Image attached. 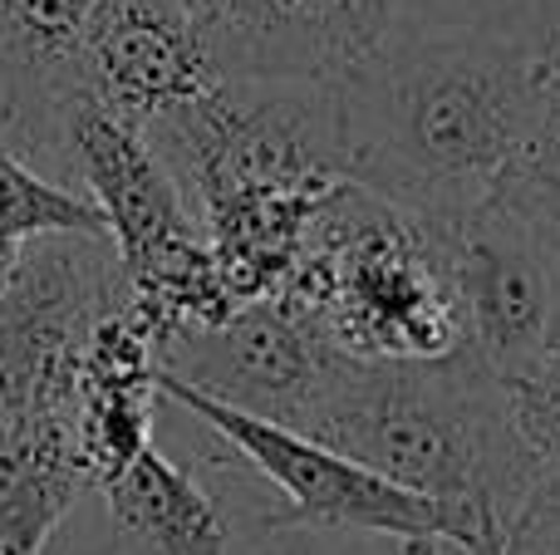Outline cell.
<instances>
[{"mask_svg":"<svg viewBox=\"0 0 560 555\" xmlns=\"http://www.w3.org/2000/svg\"><path fill=\"white\" fill-rule=\"evenodd\" d=\"M300 433L349 452L398 487L472 511L502 541L541 472L506 413V389L472 350L447 359H339Z\"/></svg>","mask_w":560,"mask_h":555,"instance_id":"7a4b0ae2","label":"cell"},{"mask_svg":"<svg viewBox=\"0 0 560 555\" xmlns=\"http://www.w3.org/2000/svg\"><path fill=\"white\" fill-rule=\"evenodd\" d=\"M114 527L143 555H232V531L207 487L148 442L124 472L98 482Z\"/></svg>","mask_w":560,"mask_h":555,"instance_id":"7c38bea8","label":"cell"},{"mask_svg":"<svg viewBox=\"0 0 560 555\" xmlns=\"http://www.w3.org/2000/svg\"><path fill=\"white\" fill-rule=\"evenodd\" d=\"M158 393L187 409L192 418H202L226 448L242 452L280 492V507L266 517V531H364V536L398 541L404 555H497V531L477 521L472 511L398 487L384 472L364 468L349 452L329 448L290 423L232 409L167 369H158Z\"/></svg>","mask_w":560,"mask_h":555,"instance_id":"5b68a950","label":"cell"},{"mask_svg":"<svg viewBox=\"0 0 560 555\" xmlns=\"http://www.w3.org/2000/svg\"><path fill=\"white\" fill-rule=\"evenodd\" d=\"M84 487H94L74 423H45L0 448V555H39Z\"/></svg>","mask_w":560,"mask_h":555,"instance_id":"4fadbf2b","label":"cell"},{"mask_svg":"<svg viewBox=\"0 0 560 555\" xmlns=\"http://www.w3.org/2000/svg\"><path fill=\"white\" fill-rule=\"evenodd\" d=\"M143 133L183 182L197 222L256 197L319 202L349 177L339 88L315 79H222Z\"/></svg>","mask_w":560,"mask_h":555,"instance_id":"277c9868","label":"cell"},{"mask_svg":"<svg viewBox=\"0 0 560 555\" xmlns=\"http://www.w3.org/2000/svg\"><path fill=\"white\" fill-rule=\"evenodd\" d=\"M128 300L108 236H39L0 285V448L69 423L74 369L98 315Z\"/></svg>","mask_w":560,"mask_h":555,"instance_id":"8992f818","label":"cell"},{"mask_svg":"<svg viewBox=\"0 0 560 555\" xmlns=\"http://www.w3.org/2000/svg\"><path fill=\"white\" fill-rule=\"evenodd\" d=\"M55 128L65 138L79 182H84V197L104 212L124 275L207 236L183 182L138 123L108 114L89 94H65L55 104Z\"/></svg>","mask_w":560,"mask_h":555,"instance_id":"9c48e42d","label":"cell"},{"mask_svg":"<svg viewBox=\"0 0 560 555\" xmlns=\"http://www.w3.org/2000/svg\"><path fill=\"white\" fill-rule=\"evenodd\" d=\"M94 0H0V64L20 79L15 88H39L49 108L74 94V59ZM10 88L5 98H15Z\"/></svg>","mask_w":560,"mask_h":555,"instance_id":"9a60e30c","label":"cell"},{"mask_svg":"<svg viewBox=\"0 0 560 555\" xmlns=\"http://www.w3.org/2000/svg\"><path fill=\"white\" fill-rule=\"evenodd\" d=\"M506 413H512L516 433L541 462H560V344L551 354L532 364L526 374L502 383Z\"/></svg>","mask_w":560,"mask_h":555,"instance_id":"e0dca14e","label":"cell"},{"mask_svg":"<svg viewBox=\"0 0 560 555\" xmlns=\"http://www.w3.org/2000/svg\"><path fill=\"white\" fill-rule=\"evenodd\" d=\"M222 84L187 0H94L74 59V94L148 128Z\"/></svg>","mask_w":560,"mask_h":555,"instance_id":"30bf717a","label":"cell"},{"mask_svg":"<svg viewBox=\"0 0 560 555\" xmlns=\"http://www.w3.org/2000/svg\"><path fill=\"white\" fill-rule=\"evenodd\" d=\"M345 354L280 295L246 300L222 324L167 344L163 369L212 399L300 428Z\"/></svg>","mask_w":560,"mask_h":555,"instance_id":"ba28073f","label":"cell"},{"mask_svg":"<svg viewBox=\"0 0 560 555\" xmlns=\"http://www.w3.org/2000/svg\"><path fill=\"white\" fill-rule=\"evenodd\" d=\"M335 88L349 182L438 226L522 177L551 108L556 55L502 29L394 15Z\"/></svg>","mask_w":560,"mask_h":555,"instance_id":"6da1fadb","label":"cell"},{"mask_svg":"<svg viewBox=\"0 0 560 555\" xmlns=\"http://www.w3.org/2000/svg\"><path fill=\"white\" fill-rule=\"evenodd\" d=\"M20 104L0 98V285H5L10 265L20 261L30 241L59 232L79 236H108L104 212L89 197L69 192V187L39 177L35 167L20 163V153L10 147V123H15Z\"/></svg>","mask_w":560,"mask_h":555,"instance_id":"5bb4252c","label":"cell"},{"mask_svg":"<svg viewBox=\"0 0 560 555\" xmlns=\"http://www.w3.org/2000/svg\"><path fill=\"white\" fill-rule=\"evenodd\" d=\"M398 15L502 29V35H522L560 59V0H398Z\"/></svg>","mask_w":560,"mask_h":555,"instance_id":"2e32d148","label":"cell"},{"mask_svg":"<svg viewBox=\"0 0 560 555\" xmlns=\"http://www.w3.org/2000/svg\"><path fill=\"white\" fill-rule=\"evenodd\" d=\"M280 300L349 359H447L467 350L438 236L349 177L315 206Z\"/></svg>","mask_w":560,"mask_h":555,"instance_id":"3957f363","label":"cell"},{"mask_svg":"<svg viewBox=\"0 0 560 555\" xmlns=\"http://www.w3.org/2000/svg\"><path fill=\"white\" fill-rule=\"evenodd\" d=\"M497 555H560V462H541L536 482L506 517Z\"/></svg>","mask_w":560,"mask_h":555,"instance_id":"ac0fdd59","label":"cell"},{"mask_svg":"<svg viewBox=\"0 0 560 555\" xmlns=\"http://www.w3.org/2000/svg\"><path fill=\"white\" fill-rule=\"evenodd\" d=\"M428 232L443 246L447 275L463 305L467 350L482 359V369L506 383L556 350V271L536 222L512 197H492Z\"/></svg>","mask_w":560,"mask_h":555,"instance_id":"52a82bcc","label":"cell"},{"mask_svg":"<svg viewBox=\"0 0 560 555\" xmlns=\"http://www.w3.org/2000/svg\"><path fill=\"white\" fill-rule=\"evenodd\" d=\"M222 79L335 84L398 15V0H187Z\"/></svg>","mask_w":560,"mask_h":555,"instance_id":"8fae6325","label":"cell"}]
</instances>
